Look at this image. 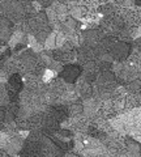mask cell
Here are the masks:
<instances>
[{
    "label": "cell",
    "mask_w": 141,
    "mask_h": 157,
    "mask_svg": "<svg viewBox=\"0 0 141 157\" xmlns=\"http://www.w3.org/2000/svg\"><path fill=\"white\" fill-rule=\"evenodd\" d=\"M131 51H132V48H131V46L127 42H116L115 45L110 48L109 54L114 58V60L123 63L128 59Z\"/></svg>",
    "instance_id": "6da1fadb"
},
{
    "label": "cell",
    "mask_w": 141,
    "mask_h": 157,
    "mask_svg": "<svg viewBox=\"0 0 141 157\" xmlns=\"http://www.w3.org/2000/svg\"><path fill=\"white\" fill-rule=\"evenodd\" d=\"M81 72H82V68L79 64H68L64 67L60 73H59V77H61L64 81H67L68 84H73V82L77 81V78L81 76Z\"/></svg>",
    "instance_id": "7a4b0ae2"
},
{
    "label": "cell",
    "mask_w": 141,
    "mask_h": 157,
    "mask_svg": "<svg viewBox=\"0 0 141 157\" xmlns=\"http://www.w3.org/2000/svg\"><path fill=\"white\" fill-rule=\"evenodd\" d=\"M24 144H25V141H24V137H21V135H17V136H14V137H11V140H9V143L7 145L6 151L9 152L11 155H16L17 152H21L22 151Z\"/></svg>",
    "instance_id": "3957f363"
},
{
    "label": "cell",
    "mask_w": 141,
    "mask_h": 157,
    "mask_svg": "<svg viewBox=\"0 0 141 157\" xmlns=\"http://www.w3.org/2000/svg\"><path fill=\"white\" fill-rule=\"evenodd\" d=\"M8 85H9V89H13L16 92H21L22 90V78L18 73H14L9 77L8 80Z\"/></svg>",
    "instance_id": "277c9868"
},
{
    "label": "cell",
    "mask_w": 141,
    "mask_h": 157,
    "mask_svg": "<svg viewBox=\"0 0 141 157\" xmlns=\"http://www.w3.org/2000/svg\"><path fill=\"white\" fill-rule=\"evenodd\" d=\"M87 135L90 137L99 139V140H105L106 137H107V134H106L105 131H102L101 128H98V127L91 126V124H89V127H87Z\"/></svg>",
    "instance_id": "5b68a950"
},
{
    "label": "cell",
    "mask_w": 141,
    "mask_h": 157,
    "mask_svg": "<svg viewBox=\"0 0 141 157\" xmlns=\"http://www.w3.org/2000/svg\"><path fill=\"white\" fill-rule=\"evenodd\" d=\"M115 80H116V75H115V73L113 71H107V72L99 73L97 82H98V84H106V82H113Z\"/></svg>",
    "instance_id": "8992f818"
},
{
    "label": "cell",
    "mask_w": 141,
    "mask_h": 157,
    "mask_svg": "<svg viewBox=\"0 0 141 157\" xmlns=\"http://www.w3.org/2000/svg\"><path fill=\"white\" fill-rule=\"evenodd\" d=\"M127 88V90L129 93H140L141 92V80L140 78H135V80L129 81L128 84L124 85Z\"/></svg>",
    "instance_id": "52a82bcc"
},
{
    "label": "cell",
    "mask_w": 141,
    "mask_h": 157,
    "mask_svg": "<svg viewBox=\"0 0 141 157\" xmlns=\"http://www.w3.org/2000/svg\"><path fill=\"white\" fill-rule=\"evenodd\" d=\"M56 47V33L52 32L45 42V50H55Z\"/></svg>",
    "instance_id": "ba28073f"
},
{
    "label": "cell",
    "mask_w": 141,
    "mask_h": 157,
    "mask_svg": "<svg viewBox=\"0 0 141 157\" xmlns=\"http://www.w3.org/2000/svg\"><path fill=\"white\" fill-rule=\"evenodd\" d=\"M98 76H99V73L94 72V71H91V72H85L84 71V75H82V77L85 78V81L87 82V84H94V82H97Z\"/></svg>",
    "instance_id": "9c48e42d"
},
{
    "label": "cell",
    "mask_w": 141,
    "mask_h": 157,
    "mask_svg": "<svg viewBox=\"0 0 141 157\" xmlns=\"http://www.w3.org/2000/svg\"><path fill=\"white\" fill-rule=\"evenodd\" d=\"M69 113H71V117L79 115V114H81V113H84V106H82L81 102L72 104V105H69Z\"/></svg>",
    "instance_id": "30bf717a"
},
{
    "label": "cell",
    "mask_w": 141,
    "mask_h": 157,
    "mask_svg": "<svg viewBox=\"0 0 141 157\" xmlns=\"http://www.w3.org/2000/svg\"><path fill=\"white\" fill-rule=\"evenodd\" d=\"M111 67H113V63H109V62H103V60H97V68H98V72H107L111 71Z\"/></svg>",
    "instance_id": "8fae6325"
},
{
    "label": "cell",
    "mask_w": 141,
    "mask_h": 157,
    "mask_svg": "<svg viewBox=\"0 0 141 157\" xmlns=\"http://www.w3.org/2000/svg\"><path fill=\"white\" fill-rule=\"evenodd\" d=\"M48 70H51V71H54L55 73H58V75H59V73L64 70V64H61L60 62H56V60H52V63L50 66L47 67Z\"/></svg>",
    "instance_id": "7c38bea8"
},
{
    "label": "cell",
    "mask_w": 141,
    "mask_h": 157,
    "mask_svg": "<svg viewBox=\"0 0 141 157\" xmlns=\"http://www.w3.org/2000/svg\"><path fill=\"white\" fill-rule=\"evenodd\" d=\"M68 41V38H67V36H64L61 32H59V33H56V47L58 48H61L63 47V45Z\"/></svg>",
    "instance_id": "4fadbf2b"
},
{
    "label": "cell",
    "mask_w": 141,
    "mask_h": 157,
    "mask_svg": "<svg viewBox=\"0 0 141 157\" xmlns=\"http://www.w3.org/2000/svg\"><path fill=\"white\" fill-rule=\"evenodd\" d=\"M13 29H2V42H9V39L12 38Z\"/></svg>",
    "instance_id": "5bb4252c"
},
{
    "label": "cell",
    "mask_w": 141,
    "mask_h": 157,
    "mask_svg": "<svg viewBox=\"0 0 141 157\" xmlns=\"http://www.w3.org/2000/svg\"><path fill=\"white\" fill-rule=\"evenodd\" d=\"M46 16L48 18V21H52V20L58 18V13H56V9L54 8V6L46 8Z\"/></svg>",
    "instance_id": "9a60e30c"
},
{
    "label": "cell",
    "mask_w": 141,
    "mask_h": 157,
    "mask_svg": "<svg viewBox=\"0 0 141 157\" xmlns=\"http://www.w3.org/2000/svg\"><path fill=\"white\" fill-rule=\"evenodd\" d=\"M55 76H58V73H55L54 71H51V70H47L45 71V73H43V76H42V80L45 81V82H50L51 80H54L52 77H55Z\"/></svg>",
    "instance_id": "2e32d148"
},
{
    "label": "cell",
    "mask_w": 141,
    "mask_h": 157,
    "mask_svg": "<svg viewBox=\"0 0 141 157\" xmlns=\"http://www.w3.org/2000/svg\"><path fill=\"white\" fill-rule=\"evenodd\" d=\"M0 140H2V149L7 148V145L9 143V140H11V135L8 134L7 131H3L2 135H0Z\"/></svg>",
    "instance_id": "e0dca14e"
},
{
    "label": "cell",
    "mask_w": 141,
    "mask_h": 157,
    "mask_svg": "<svg viewBox=\"0 0 141 157\" xmlns=\"http://www.w3.org/2000/svg\"><path fill=\"white\" fill-rule=\"evenodd\" d=\"M69 16L75 20H81L82 18V12H81V8L80 7H75L73 9L69 11Z\"/></svg>",
    "instance_id": "ac0fdd59"
},
{
    "label": "cell",
    "mask_w": 141,
    "mask_h": 157,
    "mask_svg": "<svg viewBox=\"0 0 141 157\" xmlns=\"http://www.w3.org/2000/svg\"><path fill=\"white\" fill-rule=\"evenodd\" d=\"M111 71H113L115 75H120L121 73V71H123V63H120V62H114L113 63V67H111Z\"/></svg>",
    "instance_id": "d6986e66"
},
{
    "label": "cell",
    "mask_w": 141,
    "mask_h": 157,
    "mask_svg": "<svg viewBox=\"0 0 141 157\" xmlns=\"http://www.w3.org/2000/svg\"><path fill=\"white\" fill-rule=\"evenodd\" d=\"M8 94H9V100H11V102H20V93L18 92L13 90V89H9Z\"/></svg>",
    "instance_id": "ffe728a7"
},
{
    "label": "cell",
    "mask_w": 141,
    "mask_h": 157,
    "mask_svg": "<svg viewBox=\"0 0 141 157\" xmlns=\"http://www.w3.org/2000/svg\"><path fill=\"white\" fill-rule=\"evenodd\" d=\"M64 25L69 28L71 30H76V29H77V20H75V18L69 17V18H68L67 21L64 22Z\"/></svg>",
    "instance_id": "44dd1931"
},
{
    "label": "cell",
    "mask_w": 141,
    "mask_h": 157,
    "mask_svg": "<svg viewBox=\"0 0 141 157\" xmlns=\"http://www.w3.org/2000/svg\"><path fill=\"white\" fill-rule=\"evenodd\" d=\"M75 48H76V47H75V45L69 41V39H68V41L64 43V45H63V47L60 48V50H63V51H68V52H69V51H73Z\"/></svg>",
    "instance_id": "7402d4cb"
},
{
    "label": "cell",
    "mask_w": 141,
    "mask_h": 157,
    "mask_svg": "<svg viewBox=\"0 0 141 157\" xmlns=\"http://www.w3.org/2000/svg\"><path fill=\"white\" fill-rule=\"evenodd\" d=\"M11 20H9L8 17H4L2 16V18H0V24H2V29H11L9 28V25H11Z\"/></svg>",
    "instance_id": "603a6c76"
},
{
    "label": "cell",
    "mask_w": 141,
    "mask_h": 157,
    "mask_svg": "<svg viewBox=\"0 0 141 157\" xmlns=\"http://www.w3.org/2000/svg\"><path fill=\"white\" fill-rule=\"evenodd\" d=\"M84 141L82 140H80V139H76L75 140V149L77 151V152H81L82 149H84Z\"/></svg>",
    "instance_id": "cb8c5ba5"
},
{
    "label": "cell",
    "mask_w": 141,
    "mask_h": 157,
    "mask_svg": "<svg viewBox=\"0 0 141 157\" xmlns=\"http://www.w3.org/2000/svg\"><path fill=\"white\" fill-rule=\"evenodd\" d=\"M133 48H135V50H137L141 54V38L135 39V41H133Z\"/></svg>",
    "instance_id": "d4e9b609"
},
{
    "label": "cell",
    "mask_w": 141,
    "mask_h": 157,
    "mask_svg": "<svg viewBox=\"0 0 141 157\" xmlns=\"http://www.w3.org/2000/svg\"><path fill=\"white\" fill-rule=\"evenodd\" d=\"M139 38H141V25L139 28H136V33H135L133 41H135V39H139Z\"/></svg>",
    "instance_id": "484cf974"
}]
</instances>
